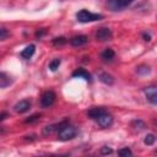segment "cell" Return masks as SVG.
<instances>
[{"instance_id":"1","label":"cell","mask_w":157,"mask_h":157,"mask_svg":"<svg viewBox=\"0 0 157 157\" xmlns=\"http://www.w3.org/2000/svg\"><path fill=\"white\" fill-rule=\"evenodd\" d=\"M76 134H77L76 129L72 125H69L66 121H64L58 131V139L61 141H69V140L74 139L76 136Z\"/></svg>"},{"instance_id":"2","label":"cell","mask_w":157,"mask_h":157,"mask_svg":"<svg viewBox=\"0 0 157 157\" xmlns=\"http://www.w3.org/2000/svg\"><path fill=\"white\" fill-rule=\"evenodd\" d=\"M76 18H77L78 22L87 23V22H93V21L102 20L103 18V15H101V13H93V12H90L87 10H80L76 13Z\"/></svg>"},{"instance_id":"3","label":"cell","mask_w":157,"mask_h":157,"mask_svg":"<svg viewBox=\"0 0 157 157\" xmlns=\"http://www.w3.org/2000/svg\"><path fill=\"white\" fill-rule=\"evenodd\" d=\"M134 1L135 0H108L107 6L112 11H120V10L128 7L129 5H131Z\"/></svg>"},{"instance_id":"4","label":"cell","mask_w":157,"mask_h":157,"mask_svg":"<svg viewBox=\"0 0 157 157\" xmlns=\"http://www.w3.org/2000/svg\"><path fill=\"white\" fill-rule=\"evenodd\" d=\"M55 102V93L53 91H45L40 97V104L44 108H49Z\"/></svg>"},{"instance_id":"5","label":"cell","mask_w":157,"mask_h":157,"mask_svg":"<svg viewBox=\"0 0 157 157\" xmlns=\"http://www.w3.org/2000/svg\"><path fill=\"white\" fill-rule=\"evenodd\" d=\"M112 37H113L112 29L108 28V27H101V28L96 32V39L99 40V42L109 40V39H112Z\"/></svg>"},{"instance_id":"6","label":"cell","mask_w":157,"mask_h":157,"mask_svg":"<svg viewBox=\"0 0 157 157\" xmlns=\"http://www.w3.org/2000/svg\"><path fill=\"white\" fill-rule=\"evenodd\" d=\"M145 96L147 101L152 104H157V86H148L145 88Z\"/></svg>"},{"instance_id":"7","label":"cell","mask_w":157,"mask_h":157,"mask_svg":"<svg viewBox=\"0 0 157 157\" xmlns=\"http://www.w3.org/2000/svg\"><path fill=\"white\" fill-rule=\"evenodd\" d=\"M96 121H97V124H98L101 128H109V126L113 124V117L105 112V113H103L101 117H98V118L96 119Z\"/></svg>"},{"instance_id":"8","label":"cell","mask_w":157,"mask_h":157,"mask_svg":"<svg viewBox=\"0 0 157 157\" xmlns=\"http://www.w3.org/2000/svg\"><path fill=\"white\" fill-rule=\"evenodd\" d=\"M29 108H31V102H29L28 99H22V101L17 102V103L13 105V110H15L16 113H20V114L28 112Z\"/></svg>"},{"instance_id":"9","label":"cell","mask_w":157,"mask_h":157,"mask_svg":"<svg viewBox=\"0 0 157 157\" xmlns=\"http://www.w3.org/2000/svg\"><path fill=\"white\" fill-rule=\"evenodd\" d=\"M87 42H88V37L87 36H83V34L75 36V37H72L70 39V44L72 47H81V45H85Z\"/></svg>"},{"instance_id":"10","label":"cell","mask_w":157,"mask_h":157,"mask_svg":"<svg viewBox=\"0 0 157 157\" xmlns=\"http://www.w3.org/2000/svg\"><path fill=\"white\" fill-rule=\"evenodd\" d=\"M103 113H105V109L104 108H101V107H93L91 108L88 112H87V115L91 118V119H97L98 117H101Z\"/></svg>"},{"instance_id":"11","label":"cell","mask_w":157,"mask_h":157,"mask_svg":"<svg viewBox=\"0 0 157 157\" xmlns=\"http://www.w3.org/2000/svg\"><path fill=\"white\" fill-rule=\"evenodd\" d=\"M72 77H82V78H85V80L88 81V82L92 81L91 74H88L85 69H77V70H75V71L72 72Z\"/></svg>"},{"instance_id":"12","label":"cell","mask_w":157,"mask_h":157,"mask_svg":"<svg viewBox=\"0 0 157 157\" xmlns=\"http://www.w3.org/2000/svg\"><path fill=\"white\" fill-rule=\"evenodd\" d=\"M34 52H36V45H34V44H29V45H27V47L21 52V56H22L23 59H31L32 55L34 54Z\"/></svg>"},{"instance_id":"13","label":"cell","mask_w":157,"mask_h":157,"mask_svg":"<svg viewBox=\"0 0 157 157\" xmlns=\"http://www.w3.org/2000/svg\"><path fill=\"white\" fill-rule=\"evenodd\" d=\"M11 83H12V78L6 72H4V71L0 72V87L1 88H5V87H7Z\"/></svg>"},{"instance_id":"14","label":"cell","mask_w":157,"mask_h":157,"mask_svg":"<svg viewBox=\"0 0 157 157\" xmlns=\"http://www.w3.org/2000/svg\"><path fill=\"white\" fill-rule=\"evenodd\" d=\"M64 123V121H63ZM63 123H60V124H54V125H47V126H44L43 128V135H52L53 132H55V131H59V129H60V126L63 125Z\"/></svg>"},{"instance_id":"15","label":"cell","mask_w":157,"mask_h":157,"mask_svg":"<svg viewBox=\"0 0 157 157\" xmlns=\"http://www.w3.org/2000/svg\"><path fill=\"white\" fill-rule=\"evenodd\" d=\"M98 77H99V80H101L103 83H105V85H113V83H114L113 76L109 75L108 72H101V74L98 75Z\"/></svg>"},{"instance_id":"16","label":"cell","mask_w":157,"mask_h":157,"mask_svg":"<svg viewBox=\"0 0 157 157\" xmlns=\"http://www.w3.org/2000/svg\"><path fill=\"white\" fill-rule=\"evenodd\" d=\"M101 56H102V59H103V60H105V61H110L112 59H114L115 53H114V50H113V49L107 48V49L101 54Z\"/></svg>"},{"instance_id":"17","label":"cell","mask_w":157,"mask_h":157,"mask_svg":"<svg viewBox=\"0 0 157 157\" xmlns=\"http://www.w3.org/2000/svg\"><path fill=\"white\" fill-rule=\"evenodd\" d=\"M136 71L139 75H147V74H150L151 70H150V66H147V65H140V66H137Z\"/></svg>"},{"instance_id":"18","label":"cell","mask_w":157,"mask_h":157,"mask_svg":"<svg viewBox=\"0 0 157 157\" xmlns=\"http://www.w3.org/2000/svg\"><path fill=\"white\" fill-rule=\"evenodd\" d=\"M52 43L55 47H60V45H64L66 43V39H65V37H56V38H54L52 40Z\"/></svg>"},{"instance_id":"19","label":"cell","mask_w":157,"mask_h":157,"mask_svg":"<svg viewBox=\"0 0 157 157\" xmlns=\"http://www.w3.org/2000/svg\"><path fill=\"white\" fill-rule=\"evenodd\" d=\"M155 141H156V136L153 135V134H147L146 136H145V140H144V142H145V145H153L155 144Z\"/></svg>"},{"instance_id":"20","label":"cell","mask_w":157,"mask_h":157,"mask_svg":"<svg viewBox=\"0 0 157 157\" xmlns=\"http://www.w3.org/2000/svg\"><path fill=\"white\" fill-rule=\"evenodd\" d=\"M59 65H60V59H54L49 63V69L52 71H56V69H59Z\"/></svg>"},{"instance_id":"21","label":"cell","mask_w":157,"mask_h":157,"mask_svg":"<svg viewBox=\"0 0 157 157\" xmlns=\"http://www.w3.org/2000/svg\"><path fill=\"white\" fill-rule=\"evenodd\" d=\"M131 126H132L134 129L142 130V129L145 128V123H144L142 120H134V121H131Z\"/></svg>"},{"instance_id":"22","label":"cell","mask_w":157,"mask_h":157,"mask_svg":"<svg viewBox=\"0 0 157 157\" xmlns=\"http://www.w3.org/2000/svg\"><path fill=\"white\" fill-rule=\"evenodd\" d=\"M118 155H120V156H131V155H132V152H131V150H130V148L124 147V148L118 150Z\"/></svg>"},{"instance_id":"23","label":"cell","mask_w":157,"mask_h":157,"mask_svg":"<svg viewBox=\"0 0 157 157\" xmlns=\"http://www.w3.org/2000/svg\"><path fill=\"white\" fill-rule=\"evenodd\" d=\"M7 36H9L7 29H6L5 27H1V29H0V39H1V40H5Z\"/></svg>"},{"instance_id":"24","label":"cell","mask_w":157,"mask_h":157,"mask_svg":"<svg viewBox=\"0 0 157 157\" xmlns=\"http://www.w3.org/2000/svg\"><path fill=\"white\" fill-rule=\"evenodd\" d=\"M39 118H40V114H33V115H31L28 119H26V123H33V121H37Z\"/></svg>"},{"instance_id":"25","label":"cell","mask_w":157,"mask_h":157,"mask_svg":"<svg viewBox=\"0 0 157 157\" xmlns=\"http://www.w3.org/2000/svg\"><path fill=\"white\" fill-rule=\"evenodd\" d=\"M112 152H113V150H112L110 147L104 146V147L101 148V155H109V153H112Z\"/></svg>"},{"instance_id":"26","label":"cell","mask_w":157,"mask_h":157,"mask_svg":"<svg viewBox=\"0 0 157 157\" xmlns=\"http://www.w3.org/2000/svg\"><path fill=\"white\" fill-rule=\"evenodd\" d=\"M45 33H47V29H45V28H40L39 31L36 32V37H37V38H40V37L44 36Z\"/></svg>"},{"instance_id":"27","label":"cell","mask_w":157,"mask_h":157,"mask_svg":"<svg viewBox=\"0 0 157 157\" xmlns=\"http://www.w3.org/2000/svg\"><path fill=\"white\" fill-rule=\"evenodd\" d=\"M142 36H144V38H145V40H147V42H148V40H151V36H150L148 33H144Z\"/></svg>"},{"instance_id":"28","label":"cell","mask_w":157,"mask_h":157,"mask_svg":"<svg viewBox=\"0 0 157 157\" xmlns=\"http://www.w3.org/2000/svg\"><path fill=\"white\" fill-rule=\"evenodd\" d=\"M6 115H7V114H6L5 112H4V113H1V115H0V120H4V119L6 118Z\"/></svg>"}]
</instances>
